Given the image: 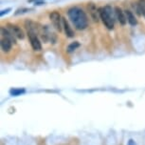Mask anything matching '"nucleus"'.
Wrapping results in <instances>:
<instances>
[{"label":"nucleus","mask_w":145,"mask_h":145,"mask_svg":"<svg viewBox=\"0 0 145 145\" xmlns=\"http://www.w3.org/2000/svg\"><path fill=\"white\" fill-rule=\"evenodd\" d=\"M87 9L89 11V13L91 15V17L95 22H98L99 21V18H100V15H99V9H97L96 5L92 2H90L87 5Z\"/></svg>","instance_id":"6e6552de"},{"label":"nucleus","mask_w":145,"mask_h":145,"mask_svg":"<svg viewBox=\"0 0 145 145\" xmlns=\"http://www.w3.org/2000/svg\"><path fill=\"white\" fill-rule=\"evenodd\" d=\"M29 9H20V10H17L16 11V15H18V13H26V12H29Z\"/></svg>","instance_id":"dca6fc26"},{"label":"nucleus","mask_w":145,"mask_h":145,"mask_svg":"<svg viewBox=\"0 0 145 145\" xmlns=\"http://www.w3.org/2000/svg\"><path fill=\"white\" fill-rule=\"evenodd\" d=\"M28 36H29L31 47L34 51L38 52V51L42 50V44H41L40 39L38 38L37 34H33V32H28Z\"/></svg>","instance_id":"20e7f679"},{"label":"nucleus","mask_w":145,"mask_h":145,"mask_svg":"<svg viewBox=\"0 0 145 145\" xmlns=\"http://www.w3.org/2000/svg\"><path fill=\"white\" fill-rule=\"evenodd\" d=\"M67 15L74 27L79 31L86 29L88 26V18L86 12L79 7H72L67 11Z\"/></svg>","instance_id":"f257e3e1"},{"label":"nucleus","mask_w":145,"mask_h":145,"mask_svg":"<svg viewBox=\"0 0 145 145\" xmlns=\"http://www.w3.org/2000/svg\"><path fill=\"white\" fill-rule=\"evenodd\" d=\"M128 145H135V142H134L133 139H130V140H129V144H128Z\"/></svg>","instance_id":"6ab92c4d"},{"label":"nucleus","mask_w":145,"mask_h":145,"mask_svg":"<svg viewBox=\"0 0 145 145\" xmlns=\"http://www.w3.org/2000/svg\"><path fill=\"white\" fill-rule=\"evenodd\" d=\"M0 32H1L2 37L7 38V39H9V40L12 41L13 44H15V43H16V38H15L14 35H13L12 32H10L9 29L6 28V27H1V29H0Z\"/></svg>","instance_id":"1a4fd4ad"},{"label":"nucleus","mask_w":145,"mask_h":145,"mask_svg":"<svg viewBox=\"0 0 145 145\" xmlns=\"http://www.w3.org/2000/svg\"><path fill=\"white\" fill-rule=\"evenodd\" d=\"M124 13L127 18V22L129 23L131 26H136L137 24H138V19L136 18L135 15H134L130 10H125Z\"/></svg>","instance_id":"f8f14e48"},{"label":"nucleus","mask_w":145,"mask_h":145,"mask_svg":"<svg viewBox=\"0 0 145 145\" xmlns=\"http://www.w3.org/2000/svg\"><path fill=\"white\" fill-rule=\"evenodd\" d=\"M45 4V2H43L42 0H39V1H35V5H37V6H39V5H43Z\"/></svg>","instance_id":"a211bd4d"},{"label":"nucleus","mask_w":145,"mask_h":145,"mask_svg":"<svg viewBox=\"0 0 145 145\" xmlns=\"http://www.w3.org/2000/svg\"><path fill=\"white\" fill-rule=\"evenodd\" d=\"M138 8L140 15H142L145 17V0H138Z\"/></svg>","instance_id":"4468645a"},{"label":"nucleus","mask_w":145,"mask_h":145,"mask_svg":"<svg viewBox=\"0 0 145 145\" xmlns=\"http://www.w3.org/2000/svg\"><path fill=\"white\" fill-rule=\"evenodd\" d=\"M80 47V43L78 42V41H74V42L70 43L69 45L67 46V53H73L75 50H77V49Z\"/></svg>","instance_id":"ddd939ff"},{"label":"nucleus","mask_w":145,"mask_h":145,"mask_svg":"<svg viewBox=\"0 0 145 145\" xmlns=\"http://www.w3.org/2000/svg\"><path fill=\"white\" fill-rule=\"evenodd\" d=\"M26 91L25 89H12L10 91V94L12 95H14V97H16V95H20L22 94H24Z\"/></svg>","instance_id":"2eb2a0df"},{"label":"nucleus","mask_w":145,"mask_h":145,"mask_svg":"<svg viewBox=\"0 0 145 145\" xmlns=\"http://www.w3.org/2000/svg\"><path fill=\"white\" fill-rule=\"evenodd\" d=\"M25 27L28 32H33L35 34H40V31H41V29H42V27H39V25H38L37 23H35L31 20H26Z\"/></svg>","instance_id":"0eeeda50"},{"label":"nucleus","mask_w":145,"mask_h":145,"mask_svg":"<svg viewBox=\"0 0 145 145\" xmlns=\"http://www.w3.org/2000/svg\"><path fill=\"white\" fill-rule=\"evenodd\" d=\"M0 45H1V50L5 52V53H9V52L12 50V42L9 39L5 37L1 38V42H0Z\"/></svg>","instance_id":"9b49d317"},{"label":"nucleus","mask_w":145,"mask_h":145,"mask_svg":"<svg viewBox=\"0 0 145 145\" xmlns=\"http://www.w3.org/2000/svg\"><path fill=\"white\" fill-rule=\"evenodd\" d=\"M63 29L65 32V35L67 37H73L74 36V31L72 30V28L70 27L69 23L67 22V20L65 18L63 17Z\"/></svg>","instance_id":"9d476101"},{"label":"nucleus","mask_w":145,"mask_h":145,"mask_svg":"<svg viewBox=\"0 0 145 145\" xmlns=\"http://www.w3.org/2000/svg\"><path fill=\"white\" fill-rule=\"evenodd\" d=\"M7 28L10 30V32L14 35L15 38H18V39H23L25 37V34H24L23 30H22L20 27H18L17 25H14V24L9 23L7 25Z\"/></svg>","instance_id":"39448f33"},{"label":"nucleus","mask_w":145,"mask_h":145,"mask_svg":"<svg viewBox=\"0 0 145 145\" xmlns=\"http://www.w3.org/2000/svg\"><path fill=\"white\" fill-rule=\"evenodd\" d=\"M50 19L52 22L54 28H55L58 32H62L63 30V17L61 15L56 12V11H53L52 13H50Z\"/></svg>","instance_id":"7ed1b4c3"},{"label":"nucleus","mask_w":145,"mask_h":145,"mask_svg":"<svg viewBox=\"0 0 145 145\" xmlns=\"http://www.w3.org/2000/svg\"><path fill=\"white\" fill-rule=\"evenodd\" d=\"M10 8H9V9H7V10H3V11H1V13H0V15H5V13H9L10 12Z\"/></svg>","instance_id":"f3484780"},{"label":"nucleus","mask_w":145,"mask_h":145,"mask_svg":"<svg viewBox=\"0 0 145 145\" xmlns=\"http://www.w3.org/2000/svg\"><path fill=\"white\" fill-rule=\"evenodd\" d=\"M99 15L106 28L108 30H113L115 27V18H116L115 10L112 9V7L109 5H106L105 7L99 8Z\"/></svg>","instance_id":"f03ea898"},{"label":"nucleus","mask_w":145,"mask_h":145,"mask_svg":"<svg viewBox=\"0 0 145 145\" xmlns=\"http://www.w3.org/2000/svg\"><path fill=\"white\" fill-rule=\"evenodd\" d=\"M114 10H115V15H116V19H118V21H119V23L120 25L124 26L127 22V18H126V15H125L124 11H122L121 8H120L118 6L115 7Z\"/></svg>","instance_id":"423d86ee"}]
</instances>
